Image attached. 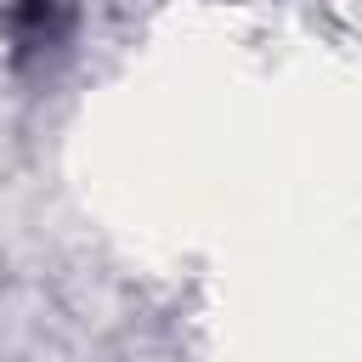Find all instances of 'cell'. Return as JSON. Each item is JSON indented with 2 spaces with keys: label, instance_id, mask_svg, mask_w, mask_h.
Masks as SVG:
<instances>
[{
  "label": "cell",
  "instance_id": "1",
  "mask_svg": "<svg viewBox=\"0 0 362 362\" xmlns=\"http://www.w3.org/2000/svg\"><path fill=\"white\" fill-rule=\"evenodd\" d=\"M68 28V0H11V34L40 51V45H57Z\"/></svg>",
  "mask_w": 362,
  "mask_h": 362
}]
</instances>
